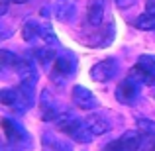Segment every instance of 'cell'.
<instances>
[{"instance_id":"cell-21","label":"cell","mask_w":155,"mask_h":151,"mask_svg":"<svg viewBox=\"0 0 155 151\" xmlns=\"http://www.w3.org/2000/svg\"><path fill=\"white\" fill-rule=\"evenodd\" d=\"M41 110H47V108H53L55 106V100H53V94L49 90H43L41 92Z\"/></svg>"},{"instance_id":"cell-11","label":"cell","mask_w":155,"mask_h":151,"mask_svg":"<svg viewBox=\"0 0 155 151\" xmlns=\"http://www.w3.org/2000/svg\"><path fill=\"white\" fill-rule=\"evenodd\" d=\"M2 128H4V136H6V140L10 141V143H14V145H18L20 141L26 137L24 130L20 128L16 122L8 120V118H4V120H2Z\"/></svg>"},{"instance_id":"cell-5","label":"cell","mask_w":155,"mask_h":151,"mask_svg":"<svg viewBox=\"0 0 155 151\" xmlns=\"http://www.w3.org/2000/svg\"><path fill=\"white\" fill-rule=\"evenodd\" d=\"M118 59L116 57H106V59L98 61L94 67L91 69V77L96 80V83H108L110 79L118 75Z\"/></svg>"},{"instance_id":"cell-6","label":"cell","mask_w":155,"mask_h":151,"mask_svg":"<svg viewBox=\"0 0 155 151\" xmlns=\"http://www.w3.org/2000/svg\"><path fill=\"white\" fill-rule=\"evenodd\" d=\"M141 140H143V136L140 132H126L118 140L110 141L104 147V151H137L141 147Z\"/></svg>"},{"instance_id":"cell-9","label":"cell","mask_w":155,"mask_h":151,"mask_svg":"<svg viewBox=\"0 0 155 151\" xmlns=\"http://www.w3.org/2000/svg\"><path fill=\"white\" fill-rule=\"evenodd\" d=\"M18 92V100L22 104V108H30L35 102V83L34 80H22V83L16 87Z\"/></svg>"},{"instance_id":"cell-24","label":"cell","mask_w":155,"mask_h":151,"mask_svg":"<svg viewBox=\"0 0 155 151\" xmlns=\"http://www.w3.org/2000/svg\"><path fill=\"white\" fill-rule=\"evenodd\" d=\"M0 2H2V8H0V14H6L8 12V4H10V0H0Z\"/></svg>"},{"instance_id":"cell-8","label":"cell","mask_w":155,"mask_h":151,"mask_svg":"<svg viewBox=\"0 0 155 151\" xmlns=\"http://www.w3.org/2000/svg\"><path fill=\"white\" fill-rule=\"evenodd\" d=\"M104 8L106 0H88L87 4V22L92 28H100L104 20Z\"/></svg>"},{"instance_id":"cell-1","label":"cell","mask_w":155,"mask_h":151,"mask_svg":"<svg viewBox=\"0 0 155 151\" xmlns=\"http://www.w3.org/2000/svg\"><path fill=\"white\" fill-rule=\"evenodd\" d=\"M57 126H59V130L63 133H67L69 137H73V140L79 141V143H91V141L94 140V136H92V132L88 130L87 122L79 120V118L73 116L71 112L61 114V116L57 118Z\"/></svg>"},{"instance_id":"cell-27","label":"cell","mask_w":155,"mask_h":151,"mask_svg":"<svg viewBox=\"0 0 155 151\" xmlns=\"http://www.w3.org/2000/svg\"><path fill=\"white\" fill-rule=\"evenodd\" d=\"M149 151H155V141H153V145H151V149H149Z\"/></svg>"},{"instance_id":"cell-15","label":"cell","mask_w":155,"mask_h":151,"mask_svg":"<svg viewBox=\"0 0 155 151\" xmlns=\"http://www.w3.org/2000/svg\"><path fill=\"white\" fill-rule=\"evenodd\" d=\"M39 35H41V28H39V24L35 22V20H28V22L22 26L24 41H34L35 38H39Z\"/></svg>"},{"instance_id":"cell-14","label":"cell","mask_w":155,"mask_h":151,"mask_svg":"<svg viewBox=\"0 0 155 151\" xmlns=\"http://www.w3.org/2000/svg\"><path fill=\"white\" fill-rule=\"evenodd\" d=\"M43 145H45V151H73V147L65 141H59L53 133H45L43 136Z\"/></svg>"},{"instance_id":"cell-17","label":"cell","mask_w":155,"mask_h":151,"mask_svg":"<svg viewBox=\"0 0 155 151\" xmlns=\"http://www.w3.org/2000/svg\"><path fill=\"white\" fill-rule=\"evenodd\" d=\"M134 26H136L137 30H143V31H153L155 30V16L145 12V14L137 16V18L134 20Z\"/></svg>"},{"instance_id":"cell-20","label":"cell","mask_w":155,"mask_h":151,"mask_svg":"<svg viewBox=\"0 0 155 151\" xmlns=\"http://www.w3.org/2000/svg\"><path fill=\"white\" fill-rule=\"evenodd\" d=\"M0 59H2V67H14V71H16V67H18V63H20V59L14 55V53H10V51H0Z\"/></svg>"},{"instance_id":"cell-19","label":"cell","mask_w":155,"mask_h":151,"mask_svg":"<svg viewBox=\"0 0 155 151\" xmlns=\"http://www.w3.org/2000/svg\"><path fill=\"white\" fill-rule=\"evenodd\" d=\"M137 132L141 136H155V122L151 120H137Z\"/></svg>"},{"instance_id":"cell-23","label":"cell","mask_w":155,"mask_h":151,"mask_svg":"<svg viewBox=\"0 0 155 151\" xmlns=\"http://www.w3.org/2000/svg\"><path fill=\"white\" fill-rule=\"evenodd\" d=\"M145 12L155 16V0H145Z\"/></svg>"},{"instance_id":"cell-3","label":"cell","mask_w":155,"mask_h":151,"mask_svg":"<svg viewBox=\"0 0 155 151\" xmlns=\"http://www.w3.org/2000/svg\"><path fill=\"white\" fill-rule=\"evenodd\" d=\"M140 90H141V83L136 80L134 77H128L124 79L122 83H118L116 87V98L120 104H126V106H134L140 96Z\"/></svg>"},{"instance_id":"cell-26","label":"cell","mask_w":155,"mask_h":151,"mask_svg":"<svg viewBox=\"0 0 155 151\" xmlns=\"http://www.w3.org/2000/svg\"><path fill=\"white\" fill-rule=\"evenodd\" d=\"M12 2H14V4H26L28 0H12Z\"/></svg>"},{"instance_id":"cell-2","label":"cell","mask_w":155,"mask_h":151,"mask_svg":"<svg viewBox=\"0 0 155 151\" xmlns=\"http://www.w3.org/2000/svg\"><path fill=\"white\" fill-rule=\"evenodd\" d=\"M130 77H134L136 80L153 87L155 84V55H141L137 59V63L134 65V69L130 71Z\"/></svg>"},{"instance_id":"cell-7","label":"cell","mask_w":155,"mask_h":151,"mask_svg":"<svg viewBox=\"0 0 155 151\" xmlns=\"http://www.w3.org/2000/svg\"><path fill=\"white\" fill-rule=\"evenodd\" d=\"M73 102H75L81 110H84V112L94 110L96 104H98L96 96L92 94L87 87H83V84H75V87H73Z\"/></svg>"},{"instance_id":"cell-10","label":"cell","mask_w":155,"mask_h":151,"mask_svg":"<svg viewBox=\"0 0 155 151\" xmlns=\"http://www.w3.org/2000/svg\"><path fill=\"white\" fill-rule=\"evenodd\" d=\"M87 126H88V130L92 132V136H104L106 132H110V128H112V124H110V120L108 118H104V116H100V114H92V116H88L87 120Z\"/></svg>"},{"instance_id":"cell-28","label":"cell","mask_w":155,"mask_h":151,"mask_svg":"<svg viewBox=\"0 0 155 151\" xmlns=\"http://www.w3.org/2000/svg\"><path fill=\"white\" fill-rule=\"evenodd\" d=\"M153 98H155V96H153Z\"/></svg>"},{"instance_id":"cell-4","label":"cell","mask_w":155,"mask_h":151,"mask_svg":"<svg viewBox=\"0 0 155 151\" xmlns=\"http://www.w3.org/2000/svg\"><path fill=\"white\" fill-rule=\"evenodd\" d=\"M73 73H75V59L71 55H63V57L55 59V63L51 67V73H49V79L55 84H65V80L71 79Z\"/></svg>"},{"instance_id":"cell-12","label":"cell","mask_w":155,"mask_h":151,"mask_svg":"<svg viewBox=\"0 0 155 151\" xmlns=\"http://www.w3.org/2000/svg\"><path fill=\"white\" fill-rule=\"evenodd\" d=\"M16 73H18L20 80H34V83H38V69L34 67V63L30 59H20Z\"/></svg>"},{"instance_id":"cell-25","label":"cell","mask_w":155,"mask_h":151,"mask_svg":"<svg viewBox=\"0 0 155 151\" xmlns=\"http://www.w3.org/2000/svg\"><path fill=\"white\" fill-rule=\"evenodd\" d=\"M118 4H120V6H130V2H132V0H116Z\"/></svg>"},{"instance_id":"cell-13","label":"cell","mask_w":155,"mask_h":151,"mask_svg":"<svg viewBox=\"0 0 155 151\" xmlns=\"http://www.w3.org/2000/svg\"><path fill=\"white\" fill-rule=\"evenodd\" d=\"M75 14H77V6L73 2H63L55 8V18L59 22H71V20H75Z\"/></svg>"},{"instance_id":"cell-18","label":"cell","mask_w":155,"mask_h":151,"mask_svg":"<svg viewBox=\"0 0 155 151\" xmlns=\"http://www.w3.org/2000/svg\"><path fill=\"white\" fill-rule=\"evenodd\" d=\"M0 102H2V104H6V106H16V104H20L16 88H4V90H0Z\"/></svg>"},{"instance_id":"cell-16","label":"cell","mask_w":155,"mask_h":151,"mask_svg":"<svg viewBox=\"0 0 155 151\" xmlns=\"http://www.w3.org/2000/svg\"><path fill=\"white\" fill-rule=\"evenodd\" d=\"M34 55H35V59H38V63L43 65V67H49V65L55 63V59H57V51L51 49V47H41V49H35Z\"/></svg>"},{"instance_id":"cell-22","label":"cell","mask_w":155,"mask_h":151,"mask_svg":"<svg viewBox=\"0 0 155 151\" xmlns=\"http://www.w3.org/2000/svg\"><path fill=\"white\" fill-rule=\"evenodd\" d=\"M41 38L45 39L47 43H53V45H57V43H59V39L55 38V34L51 31L49 26H43V28H41Z\"/></svg>"}]
</instances>
